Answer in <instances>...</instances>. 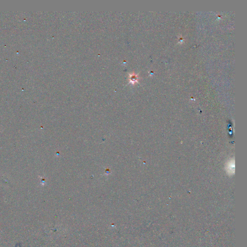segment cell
<instances>
[{
    "mask_svg": "<svg viewBox=\"0 0 247 247\" xmlns=\"http://www.w3.org/2000/svg\"><path fill=\"white\" fill-rule=\"evenodd\" d=\"M226 171L229 174H234V160L229 161L228 164L226 165Z\"/></svg>",
    "mask_w": 247,
    "mask_h": 247,
    "instance_id": "cell-1",
    "label": "cell"
}]
</instances>
